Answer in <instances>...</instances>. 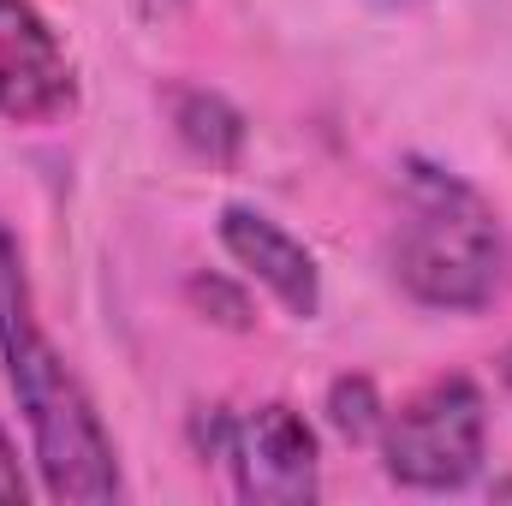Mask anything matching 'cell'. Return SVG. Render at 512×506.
I'll list each match as a JSON object with an SVG mask.
<instances>
[{"mask_svg": "<svg viewBox=\"0 0 512 506\" xmlns=\"http://www.w3.org/2000/svg\"><path fill=\"white\" fill-rule=\"evenodd\" d=\"M489 441V411L471 376L429 381L382 423L387 477L405 489H459L477 477Z\"/></svg>", "mask_w": 512, "mask_h": 506, "instance_id": "3957f363", "label": "cell"}, {"mask_svg": "<svg viewBox=\"0 0 512 506\" xmlns=\"http://www.w3.org/2000/svg\"><path fill=\"white\" fill-rule=\"evenodd\" d=\"M72 60L30 0H0V120L42 126L72 108Z\"/></svg>", "mask_w": 512, "mask_h": 506, "instance_id": "5b68a950", "label": "cell"}, {"mask_svg": "<svg viewBox=\"0 0 512 506\" xmlns=\"http://www.w3.org/2000/svg\"><path fill=\"white\" fill-rule=\"evenodd\" d=\"M221 459H233V483L251 506H310L316 501V435L292 405H256L227 423Z\"/></svg>", "mask_w": 512, "mask_h": 506, "instance_id": "277c9868", "label": "cell"}, {"mask_svg": "<svg viewBox=\"0 0 512 506\" xmlns=\"http://www.w3.org/2000/svg\"><path fill=\"white\" fill-rule=\"evenodd\" d=\"M501 381H507V393H512V346H507V358H501Z\"/></svg>", "mask_w": 512, "mask_h": 506, "instance_id": "8fae6325", "label": "cell"}, {"mask_svg": "<svg viewBox=\"0 0 512 506\" xmlns=\"http://www.w3.org/2000/svg\"><path fill=\"white\" fill-rule=\"evenodd\" d=\"M328 423L358 447V441H376L382 435V399H376V381L370 376H340L328 387Z\"/></svg>", "mask_w": 512, "mask_h": 506, "instance_id": "ba28073f", "label": "cell"}, {"mask_svg": "<svg viewBox=\"0 0 512 506\" xmlns=\"http://www.w3.org/2000/svg\"><path fill=\"white\" fill-rule=\"evenodd\" d=\"M191 298H215V304L227 310V322H233V328H245V322H251V310H245V298H239V292H227L221 280H191Z\"/></svg>", "mask_w": 512, "mask_h": 506, "instance_id": "30bf717a", "label": "cell"}, {"mask_svg": "<svg viewBox=\"0 0 512 506\" xmlns=\"http://www.w3.org/2000/svg\"><path fill=\"white\" fill-rule=\"evenodd\" d=\"M0 358H6L12 393H18V411L30 423L48 495L54 501H84V506L120 501L114 441H108V429H102L84 381L66 370V358L54 352V340L36 328L24 256H18L6 227H0Z\"/></svg>", "mask_w": 512, "mask_h": 506, "instance_id": "6da1fadb", "label": "cell"}, {"mask_svg": "<svg viewBox=\"0 0 512 506\" xmlns=\"http://www.w3.org/2000/svg\"><path fill=\"white\" fill-rule=\"evenodd\" d=\"M495 501H512V477H501V483H495Z\"/></svg>", "mask_w": 512, "mask_h": 506, "instance_id": "7c38bea8", "label": "cell"}, {"mask_svg": "<svg viewBox=\"0 0 512 506\" xmlns=\"http://www.w3.org/2000/svg\"><path fill=\"white\" fill-rule=\"evenodd\" d=\"M173 126H179V137H185L197 155H209V161H221V167L245 149V120H239L215 90H173Z\"/></svg>", "mask_w": 512, "mask_h": 506, "instance_id": "52a82bcc", "label": "cell"}, {"mask_svg": "<svg viewBox=\"0 0 512 506\" xmlns=\"http://www.w3.org/2000/svg\"><path fill=\"white\" fill-rule=\"evenodd\" d=\"M221 245L239 256L292 316H316V304H322L316 262H310V251H304L286 227H274V221L256 215V209H227V215H221Z\"/></svg>", "mask_w": 512, "mask_h": 506, "instance_id": "8992f818", "label": "cell"}, {"mask_svg": "<svg viewBox=\"0 0 512 506\" xmlns=\"http://www.w3.org/2000/svg\"><path fill=\"white\" fill-rule=\"evenodd\" d=\"M30 495V483H24V471H18V453H12V441H6V429H0V501L24 506Z\"/></svg>", "mask_w": 512, "mask_h": 506, "instance_id": "9c48e42d", "label": "cell"}, {"mask_svg": "<svg viewBox=\"0 0 512 506\" xmlns=\"http://www.w3.org/2000/svg\"><path fill=\"white\" fill-rule=\"evenodd\" d=\"M393 268L417 304L483 310L501 280V233L489 203L435 167H411V215L399 227Z\"/></svg>", "mask_w": 512, "mask_h": 506, "instance_id": "7a4b0ae2", "label": "cell"}]
</instances>
